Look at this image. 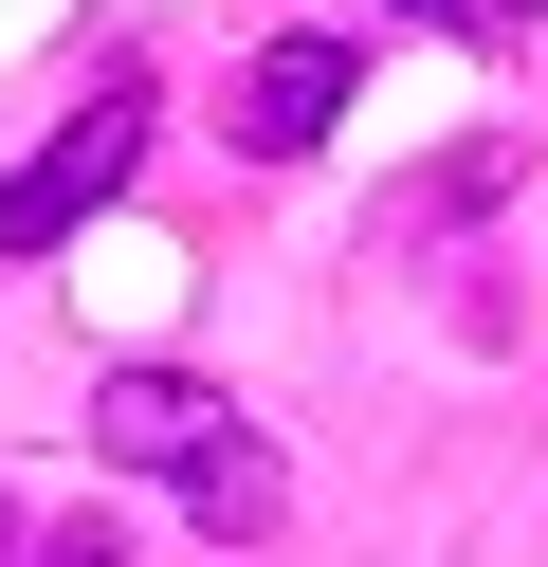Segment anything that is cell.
I'll return each instance as SVG.
<instances>
[{
    "label": "cell",
    "instance_id": "6da1fadb",
    "mask_svg": "<svg viewBox=\"0 0 548 567\" xmlns=\"http://www.w3.org/2000/svg\"><path fill=\"white\" fill-rule=\"evenodd\" d=\"M92 457H110V476H165L219 549H275V530H292V457L256 440L219 384H183V367H110L92 384Z\"/></svg>",
    "mask_w": 548,
    "mask_h": 567
},
{
    "label": "cell",
    "instance_id": "7a4b0ae2",
    "mask_svg": "<svg viewBox=\"0 0 548 567\" xmlns=\"http://www.w3.org/2000/svg\"><path fill=\"white\" fill-rule=\"evenodd\" d=\"M146 128H165V92H146V55H110V74H92V111H73L55 147H37L19 184H0V257H55V238L92 220V202H128Z\"/></svg>",
    "mask_w": 548,
    "mask_h": 567
},
{
    "label": "cell",
    "instance_id": "3957f363",
    "mask_svg": "<svg viewBox=\"0 0 548 567\" xmlns=\"http://www.w3.org/2000/svg\"><path fill=\"white\" fill-rule=\"evenodd\" d=\"M329 111H348V38H275V55L238 74V147H256V165L329 147Z\"/></svg>",
    "mask_w": 548,
    "mask_h": 567
},
{
    "label": "cell",
    "instance_id": "277c9868",
    "mask_svg": "<svg viewBox=\"0 0 548 567\" xmlns=\"http://www.w3.org/2000/svg\"><path fill=\"white\" fill-rule=\"evenodd\" d=\"M37 567H146V549H128L110 513H55V530H37Z\"/></svg>",
    "mask_w": 548,
    "mask_h": 567
},
{
    "label": "cell",
    "instance_id": "5b68a950",
    "mask_svg": "<svg viewBox=\"0 0 548 567\" xmlns=\"http://www.w3.org/2000/svg\"><path fill=\"white\" fill-rule=\"evenodd\" d=\"M384 19H457V38H530L548 0H384Z\"/></svg>",
    "mask_w": 548,
    "mask_h": 567
},
{
    "label": "cell",
    "instance_id": "8992f818",
    "mask_svg": "<svg viewBox=\"0 0 548 567\" xmlns=\"http://www.w3.org/2000/svg\"><path fill=\"white\" fill-rule=\"evenodd\" d=\"M0 549H19V494H0Z\"/></svg>",
    "mask_w": 548,
    "mask_h": 567
}]
</instances>
